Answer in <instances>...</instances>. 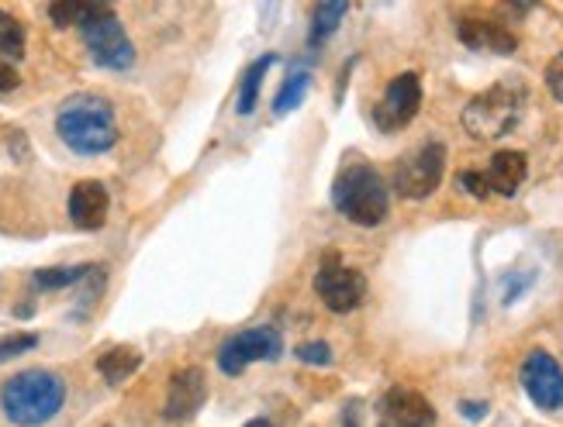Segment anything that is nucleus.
Instances as JSON below:
<instances>
[{
	"mask_svg": "<svg viewBox=\"0 0 563 427\" xmlns=\"http://www.w3.org/2000/svg\"><path fill=\"white\" fill-rule=\"evenodd\" d=\"M56 132L77 156H104L118 142L111 100L101 93H73L56 111Z\"/></svg>",
	"mask_w": 563,
	"mask_h": 427,
	"instance_id": "nucleus-1",
	"label": "nucleus"
},
{
	"mask_svg": "<svg viewBox=\"0 0 563 427\" xmlns=\"http://www.w3.org/2000/svg\"><path fill=\"white\" fill-rule=\"evenodd\" d=\"M66 404V383L48 369H24L0 390V411L18 427H38L53 420Z\"/></svg>",
	"mask_w": 563,
	"mask_h": 427,
	"instance_id": "nucleus-2",
	"label": "nucleus"
},
{
	"mask_svg": "<svg viewBox=\"0 0 563 427\" xmlns=\"http://www.w3.org/2000/svg\"><path fill=\"white\" fill-rule=\"evenodd\" d=\"M332 207L360 228H377L390 211L380 172L371 166H346L332 183Z\"/></svg>",
	"mask_w": 563,
	"mask_h": 427,
	"instance_id": "nucleus-3",
	"label": "nucleus"
},
{
	"mask_svg": "<svg viewBox=\"0 0 563 427\" xmlns=\"http://www.w3.org/2000/svg\"><path fill=\"white\" fill-rule=\"evenodd\" d=\"M522 111H526V93L516 87L495 83L484 93L471 97V104L463 108V128L477 142H498L508 132H516Z\"/></svg>",
	"mask_w": 563,
	"mask_h": 427,
	"instance_id": "nucleus-4",
	"label": "nucleus"
},
{
	"mask_svg": "<svg viewBox=\"0 0 563 427\" xmlns=\"http://www.w3.org/2000/svg\"><path fill=\"white\" fill-rule=\"evenodd\" d=\"M77 32L101 69H129L135 63V45L111 4H87Z\"/></svg>",
	"mask_w": 563,
	"mask_h": 427,
	"instance_id": "nucleus-5",
	"label": "nucleus"
},
{
	"mask_svg": "<svg viewBox=\"0 0 563 427\" xmlns=\"http://www.w3.org/2000/svg\"><path fill=\"white\" fill-rule=\"evenodd\" d=\"M443 172H446V145L429 138L398 162L395 190L405 200H426L439 190V183H443Z\"/></svg>",
	"mask_w": 563,
	"mask_h": 427,
	"instance_id": "nucleus-6",
	"label": "nucleus"
},
{
	"mask_svg": "<svg viewBox=\"0 0 563 427\" xmlns=\"http://www.w3.org/2000/svg\"><path fill=\"white\" fill-rule=\"evenodd\" d=\"M314 293L322 296V304L332 311V314H350L360 307V300L366 296V280L360 269H350L342 266L335 252H329L318 266V276H314Z\"/></svg>",
	"mask_w": 563,
	"mask_h": 427,
	"instance_id": "nucleus-7",
	"label": "nucleus"
},
{
	"mask_svg": "<svg viewBox=\"0 0 563 427\" xmlns=\"http://www.w3.org/2000/svg\"><path fill=\"white\" fill-rule=\"evenodd\" d=\"M280 351H284V341L274 328H250V332L232 335L222 348H218V369L225 375H239L253 362L280 359Z\"/></svg>",
	"mask_w": 563,
	"mask_h": 427,
	"instance_id": "nucleus-8",
	"label": "nucleus"
},
{
	"mask_svg": "<svg viewBox=\"0 0 563 427\" xmlns=\"http://www.w3.org/2000/svg\"><path fill=\"white\" fill-rule=\"evenodd\" d=\"M419 108H422L419 72H401V77H395L387 83L384 100L374 108V124L380 132L395 135V132L408 128V124L415 121V114H419Z\"/></svg>",
	"mask_w": 563,
	"mask_h": 427,
	"instance_id": "nucleus-9",
	"label": "nucleus"
},
{
	"mask_svg": "<svg viewBox=\"0 0 563 427\" xmlns=\"http://www.w3.org/2000/svg\"><path fill=\"white\" fill-rule=\"evenodd\" d=\"M522 390L540 411L563 407V369L543 348H532L522 362Z\"/></svg>",
	"mask_w": 563,
	"mask_h": 427,
	"instance_id": "nucleus-10",
	"label": "nucleus"
},
{
	"mask_svg": "<svg viewBox=\"0 0 563 427\" xmlns=\"http://www.w3.org/2000/svg\"><path fill=\"white\" fill-rule=\"evenodd\" d=\"M377 427H432L435 424V411L432 404L415 390L395 386L380 396L377 407Z\"/></svg>",
	"mask_w": 563,
	"mask_h": 427,
	"instance_id": "nucleus-11",
	"label": "nucleus"
},
{
	"mask_svg": "<svg viewBox=\"0 0 563 427\" xmlns=\"http://www.w3.org/2000/svg\"><path fill=\"white\" fill-rule=\"evenodd\" d=\"M205 396H208L205 372L198 366L177 369L174 375H169V386H166L163 417L166 420H190L194 414L205 407Z\"/></svg>",
	"mask_w": 563,
	"mask_h": 427,
	"instance_id": "nucleus-12",
	"label": "nucleus"
},
{
	"mask_svg": "<svg viewBox=\"0 0 563 427\" xmlns=\"http://www.w3.org/2000/svg\"><path fill=\"white\" fill-rule=\"evenodd\" d=\"M108 207H111V196H108L104 183H97V180H80L77 187L69 190V221L77 224L80 232H97V228H104Z\"/></svg>",
	"mask_w": 563,
	"mask_h": 427,
	"instance_id": "nucleus-13",
	"label": "nucleus"
},
{
	"mask_svg": "<svg viewBox=\"0 0 563 427\" xmlns=\"http://www.w3.org/2000/svg\"><path fill=\"white\" fill-rule=\"evenodd\" d=\"M24 59V24L8 14V11H0V93H11L21 87V66Z\"/></svg>",
	"mask_w": 563,
	"mask_h": 427,
	"instance_id": "nucleus-14",
	"label": "nucleus"
},
{
	"mask_svg": "<svg viewBox=\"0 0 563 427\" xmlns=\"http://www.w3.org/2000/svg\"><path fill=\"white\" fill-rule=\"evenodd\" d=\"M456 35H460V42L467 45V48H477V53H501V56H508V53H516V48H519L516 35L505 32L501 24H495V21H484V18H463L456 24Z\"/></svg>",
	"mask_w": 563,
	"mask_h": 427,
	"instance_id": "nucleus-15",
	"label": "nucleus"
},
{
	"mask_svg": "<svg viewBox=\"0 0 563 427\" xmlns=\"http://www.w3.org/2000/svg\"><path fill=\"white\" fill-rule=\"evenodd\" d=\"M526 172H529L526 156L505 148V153H498L492 162H487L484 180H487V190H492V196H516L519 187L526 183Z\"/></svg>",
	"mask_w": 563,
	"mask_h": 427,
	"instance_id": "nucleus-16",
	"label": "nucleus"
},
{
	"mask_svg": "<svg viewBox=\"0 0 563 427\" xmlns=\"http://www.w3.org/2000/svg\"><path fill=\"white\" fill-rule=\"evenodd\" d=\"M142 366V351L132 348V345H114L108 348L101 359H97V372L104 375V383L108 386H121V383H129L132 375L139 372Z\"/></svg>",
	"mask_w": 563,
	"mask_h": 427,
	"instance_id": "nucleus-17",
	"label": "nucleus"
},
{
	"mask_svg": "<svg viewBox=\"0 0 563 427\" xmlns=\"http://www.w3.org/2000/svg\"><path fill=\"white\" fill-rule=\"evenodd\" d=\"M277 56H260L246 72H242V83H239V114H253L256 104H260V90H263V80H266V72H271Z\"/></svg>",
	"mask_w": 563,
	"mask_h": 427,
	"instance_id": "nucleus-18",
	"label": "nucleus"
},
{
	"mask_svg": "<svg viewBox=\"0 0 563 427\" xmlns=\"http://www.w3.org/2000/svg\"><path fill=\"white\" fill-rule=\"evenodd\" d=\"M101 266H56V269H38L35 272V286L38 290H63V286H77L87 276H97Z\"/></svg>",
	"mask_w": 563,
	"mask_h": 427,
	"instance_id": "nucleus-19",
	"label": "nucleus"
},
{
	"mask_svg": "<svg viewBox=\"0 0 563 427\" xmlns=\"http://www.w3.org/2000/svg\"><path fill=\"white\" fill-rule=\"evenodd\" d=\"M346 11H350L346 0H329V4L318 8L314 21H311V45H322L335 32V24L346 18Z\"/></svg>",
	"mask_w": 563,
	"mask_h": 427,
	"instance_id": "nucleus-20",
	"label": "nucleus"
},
{
	"mask_svg": "<svg viewBox=\"0 0 563 427\" xmlns=\"http://www.w3.org/2000/svg\"><path fill=\"white\" fill-rule=\"evenodd\" d=\"M308 83H311V77H308L305 69L294 72V77H287L284 87H280V93H277V100H274V114H287L294 108H301V100L308 93Z\"/></svg>",
	"mask_w": 563,
	"mask_h": 427,
	"instance_id": "nucleus-21",
	"label": "nucleus"
},
{
	"mask_svg": "<svg viewBox=\"0 0 563 427\" xmlns=\"http://www.w3.org/2000/svg\"><path fill=\"white\" fill-rule=\"evenodd\" d=\"M84 8H87V0H59V4L48 8V18H53V24H59V29H77Z\"/></svg>",
	"mask_w": 563,
	"mask_h": 427,
	"instance_id": "nucleus-22",
	"label": "nucleus"
},
{
	"mask_svg": "<svg viewBox=\"0 0 563 427\" xmlns=\"http://www.w3.org/2000/svg\"><path fill=\"white\" fill-rule=\"evenodd\" d=\"M456 187H460V190H467V193L477 196V200H487V196H492V190H487V180H484V169H467V172H460Z\"/></svg>",
	"mask_w": 563,
	"mask_h": 427,
	"instance_id": "nucleus-23",
	"label": "nucleus"
},
{
	"mask_svg": "<svg viewBox=\"0 0 563 427\" xmlns=\"http://www.w3.org/2000/svg\"><path fill=\"white\" fill-rule=\"evenodd\" d=\"M38 345V335H18V338H4L0 341V362H8L14 356H21V351H29Z\"/></svg>",
	"mask_w": 563,
	"mask_h": 427,
	"instance_id": "nucleus-24",
	"label": "nucleus"
},
{
	"mask_svg": "<svg viewBox=\"0 0 563 427\" xmlns=\"http://www.w3.org/2000/svg\"><path fill=\"white\" fill-rule=\"evenodd\" d=\"M547 90H550L553 100H560V104H563V53L553 56L550 66H547Z\"/></svg>",
	"mask_w": 563,
	"mask_h": 427,
	"instance_id": "nucleus-25",
	"label": "nucleus"
},
{
	"mask_svg": "<svg viewBox=\"0 0 563 427\" xmlns=\"http://www.w3.org/2000/svg\"><path fill=\"white\" fill-rule=\"evenodd\" d=\"M298 359L308 362V366H329L332 348L322 345V341H311V345H301V348H298Z\"/></svg>",
	"mask_w": 563,
	"mask_h": 427,
	"instance_id": "nucleus-26",
	"label": "nucleus"
},
{
	"mask_svg": "<svg viewBox=\"0 0 563 427\" xmlns=\"http://www.w3.org/2000/svg\"><path fill=\"white\" fill-rule=\"evenodd\" d=\"M460 414L467 417V420H481L487 414V404H477V400H463L460 404Z\"/></svg>",
	"mask_w": 563,
	"mask_h": 427,
	"instance_id": "nucleus-27",
	"label": "nucleus"
},
{
	"mask_svg": "<svg viewBox=\"0 0 563 427\" xmlns=\"http://www.w3.org/2000/svg\"><path fill=\"white\" fill-rule=\"evenodd\" d=\"M342 427H360V417H356V407L346 411V420H342Z\"/></svg>",
	"mask_w": 563,
	"mask_h": 427,
	"instance_id": "nucleus-28",
	"label": "nucleus"
},
{
	"mask_svg": "<svg viewBox=\"0 0 563 427\" xmlns=\"http://www.w3.org/2000/svg\"><path fill=\"white\" fill-rule=\"evenodd\" d=\"M246 427H271V420H266V417H260V420H250Z\"/></svg>",
	"mask_w": 563,
	"mask_h": 427,
	"instance_id": "nucleus-29",
	"label": "nucleus"
}]
</instances>
